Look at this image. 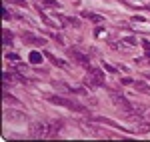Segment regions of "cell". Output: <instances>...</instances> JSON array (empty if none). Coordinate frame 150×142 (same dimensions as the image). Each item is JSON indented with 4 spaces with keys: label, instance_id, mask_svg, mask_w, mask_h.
<instances>
[{
    "label": "cell",
    "instance_id": "1",
    "mask_svg": "<svg viewBox=\"0 0 150 142\" xmlns=\"http://www.w3.org/2000/svg\"><path fill=\"white\" fill-rule=\"evenodd\" d=\"M52 132V122L50 120H38L30 124V136L32 138H50Z\"/></svg>",
    "mask_w": 150,
    "mask_h": 142
},
{
    "label": "cell",
    "instance_id": "2",
    "mask_svg": "<svg viewBox=\"0 0 150 142\" xmlns=\"http://www.w3.org/2000/svg\"><path fill=\"white\" fill-rule=\"evenodd\" d=\"M48 100H50L52 104L64 106V108H68V110H74V112H82V114L88 112V110L82 106V104H78L76 100H68V98H62V96H48Z\"/></svg>",
    "mask_w": 150,
    "mask_h": 142
},
{
    "label": "cell",
    "instance_id": "3",
    "mask_svg": "<svg viewBox=\"0 0 150 142\" xmlns=\"http://www.w3.org/2000/svg\"><path fill=\"white\" fill-rule=\"evenodd\" d=\"M68 56L74 60L76 64H80L82 68H88V66H90V60H88V56H86V54H82L80 50H76V48H70V50H68Z\"/></svg>",
    "mask_w": 150,
    "mask_h": 142
},
{
    "label": "cell",
    "instance_id": "4",
    "mask_svg": "<svg viewBox=\"0 0 150 142\" xmlns=\"http://www.w3.org/2000/svg\"><path fill=\"white\" fill-rule=\"evenodd\" d=\"M148 130H150V108L140 116L138 124H136V132H138V134H146Z\"/></svg>",
    "mask_w": 150,
    "mask_h": 142
},
{
    "label": "cell",
    "instance_id": "5",
    "mask_svg": "<svg viewBox=\"0 0 150 142\" xmlns=\"http://www.w3.org/2000/svg\"><path fill=\"white\" fill-rule=\"evenodd\" d=\"M22 38H24L26 44H36V46H44V44H46L44 38H38V36H32V34H24Z\"/></svg>",
    "mask_w": 150,
    "mask_h": 142
},
{
    "label": "cell",
    "instance_id": "6",
    "mask_svg": "<svg viewBox=\"0 0 150 142\" xmlns=\"http://www.w3.org/2000/svg\"><path fill=\"white\" fill-rule=\"evenodd\" d=\"M84 86H88V88H98V86H104V82H100V80H96L94 76H86L84 78Z\"/></svg>",
    "mask_w": 150,
    "mask_h": 142
},
{
    "label": "cell",
    "instance_id": "7",
    "mask_svg": "<svg viewBox=\"0 0 150 142\" xmlns=\"http://www.w3.org/2000/svg\"><path fill=\"white\" fill-rule=\"evenodd\" d=\"M96 122H100V124H106V126H112V128H116V130H122V132H128V130H124L120 124H116V122H112V120H106V118H94Z\"/></svg>",
    "mask_w": 150,
    "mask_h": 142
},
{
    "label": "cell",
    "instance_id": "8",
    "mask_svg": "<svg viewBox=\"0 0 150 142\" xmlns=\"http://www.w3.org/2000/svg\"><path fill=\"white\" fill-rule=\"evenodd\" d=\"M6 120H18V122H22L24 120V114L22 112H10V110H6Z\"/></svg>",
    "mask_w": 150,
    "mask_h": 142
},
{
    "label": "cell",
    "instance_id": "9",
    "mask_svg": "<svg viewBox=\"0 0 150 142\" xmlns=\"http://www.w3.org/2000/svg\"><path fill=\"white\" fill-rule=\"evenodd\" d=\"M46 56H48V60H50V62H52L54 66H60V68H68V64H66L64 60H60V58H56V56H52L50 52H48Z\"/></svg>",
    "mask_w": 150,
    "mask_h": 142
},
{
    "label": "cell",
    "instance_id": "10",
    "mask_svg": "<svg viewBox=\"0 0 150 142\" xmlns=\"http://www.w3.org/2000/svg\"><path fill=\"white\" fill-rule=\"evenodd\" d=\"M86 70H88V74H90V76H94L96 80H100V82H104V76H102V72L98 70V68H94V66H88Z\"/></svg>",
    "mask_w": 150,
    "mask_h": 142
},
{
    "label": "cell",
    "instance_id": "11",
    "mask_svg": "<svg viewBox=\"0 0 150 142\" xmlns=\"http://www.w3.org/2000/svg\"><path fill=\"white\" fill-rule=\"evenodd\" d=\"M132 86H134V90H136V92H142V94H150V86H146L144 82H134Z\"/></svg>",
    "mask_w": 150,
    "mask_h": 142
},
{
    "label": "cell",
    "instance_id": "12",
    "mask_svg": "<svg viewBox=\"0 0 150 142\" xmlns=\"http://www.w3.org/2000/svg\"><path fill=\"white\" fill-rule=\"evenodd\" d=\"M82 16H84V18H90L94 24H100L104 20L102 16H98V14H94V12H82Z\"/></svg>",
    "mask_w": 150,
    "mask_h": 142
},
{
    "label": "cell",
    "instance_id": "13",
    "mask_svg": "<svg viewBox=\"0 0 150 142\" xmlns=\"http://www.w3.org/2000/svg\"><path fill=\"white\" fill-rule=\"evenodd\" d=\"M30 64H40L42 62V54H38V52H30Z\"/></svg>",
    "mask_w": 150,
    "mask_h": 142
},
{
    "label": "cell",
    "instance_id": "14",
    "mask_svg": "<svg viewBox=\"0 0 150 142\" xmlns=\"http://www.w3.org/2000/svg\"><path fill=\"white\" fill-rule=\"evenodd\" d=\"M36 2H40V6H44V8H56L58 6L54 0H36Z\"/></svg>",
    "mask_w": 150,
    "mask_h": 142
},
{
    "label": "cell",
    "instance_id": "15",
    "mask_svg": "<svg viewBox=\"0 0 150 142\" xmlns=\"http://www.w3.org/2000/svg\"><path fill=\"white\" fill-rule=\"evenodd\" d=\"M4 44H6V46L12 44V34L8 32V30H4Z\"/></svg>",
    "mask_w": 150,
    "mask_h": 142
},
{
    "label": "cell",
    "instance_id": "16",
    "mask_svg": "<svg viewBox=\"0 0 150 142\" xmlns=\"http://www.w3.org/2000/svg\"><path fill=\"white\" fill-rule=\"evenodd\" d=\"M66 24H70V26H80V22L76 20V18H62Z\"/></svg>",
    "mask_w": 150,
    "mask_h": 142
},
{
    "label": "cell",
    "instance_id": "17",
    "mask_svg": "<svg viewBox=\"0 0 150 142\" xmlns=\"http://www.w3.org/2000/svg\"><path fill=\"white\" fill-rule=\"evenodd\" d=\"M4 100H6V102H12V104H16V102H18V100H16L14 96H10L8 92H4Z\"/></svg>",
    "mask_w": 150,
    "mask_h": 142
},
{
    "label": "cell",
    "instance_id": "18",
    "mask_svg": "<svg viewBox=\"0 0 150 142\" xmlns=\"http://www.w3.org/2000/svg\"><path fill=\"white\" fill-rule=\"evenodd\" d=\"M2 14H4V20H10V12L6 10V8H4V10H2Z\"/></svg>",
    "mask_w": 150,
    "mask_h": 142
},
{
    "label": "cell",
    "instance_id": "19",
    "mask_svg": "<svg viewBox=\"0 0 150 142\" xmlns=\"http://www.w3.org/2000/svg\"><path fill=\"white\" fill-rule=\"evenodd\" d=\"M128 4H130V6H138L140 4V0H126Z\"/></svg>",
    "mask_w": 150,
    "mask_h": 142
},
{
    "label": "cell",
    "instance_id": "20",
    "mask_svg": "<svg viewBox=\"0 0 150 142\" xmlns=\"http://www.w3.org/2000/svg\"><path fill=\"white\" fill-rule=\"evenodd\" d=\"M6 58H8V60H18V58H16V54H10V52H6Z\"/></svg>",
    "mask_w": 150,
    "mask_h": 142
},
{
    "label": "cell",
    "instance_id": "21",
    "mask_svg": "<svg viewBox=\"0 0 150 142\" xmlns=\"http://www.w3.org/2000/svg\"><path fill=\"white\" fill-rule=\"evenodd\" d=\"M104 68H106L108 72H114L116 70V68H112V66H110V64H106V62H104Z\"/></svg>",
    "mask_w": 150,
    "mask_h": 142
},
{
    "label": "cell",
    "instance_id": "22",
    "mask_svg": "<svg viewBox=\"0 0 150 142\" xmlns=\"http://www.w3.org/2000/svg\"><path fill=\"white\" fill-rule=\"evenodd\" d=\"M14 2H16L18 6H26V0H14Z\"/></svg>",
    "mask_w": 150,
    "mask_h": 142
},
{
    "label": "cell",
    "instance_id": "23",
    "mask_svg": "<svg viewBox=\"0 0 150 142\" xmlns=\"http://www.w3.org/2000/svg\"><path fill=\"white\" fill-rule=\"evenodd\" d=\"M144 78H148V80H150V74H144Z\"/></svg>",
    "mask_w": 150,
    "mask_h": 142
},
{
    "label": "cell",
    "instance_id": "24",
    "mask_svg": "<svg viewBox=\"0 0 150 142\" xmlns=\"http://www.w3.org/2000/svg\"><path fill=\"white\" fill-rule=\"evenodd\" d=\"M148 10H150V6H148Z\"/></svg>",
    "mask_w": 150,
    "mask_h": 142
}]
</instances>
